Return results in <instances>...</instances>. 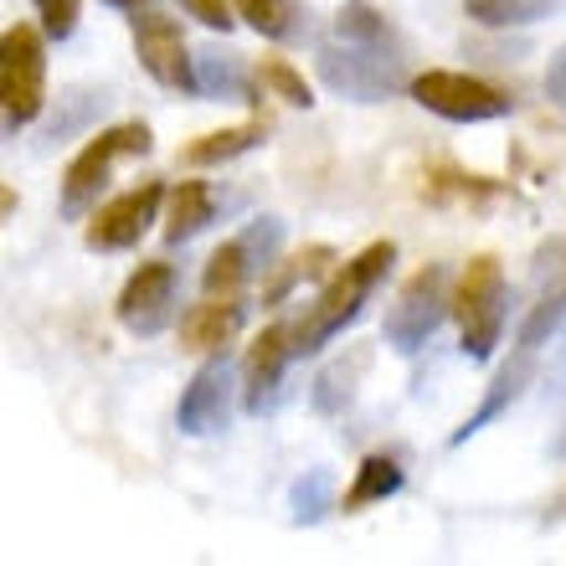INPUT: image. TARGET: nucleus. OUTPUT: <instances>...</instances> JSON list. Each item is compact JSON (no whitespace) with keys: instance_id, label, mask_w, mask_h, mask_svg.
<instances>
[{"instance_id":"a878e982","label":"nucleus","mask_w":566,"mask_h":566,"mask_svg":"<svg viewBox=\"0 0 566 566\" xmlns=\"http://www.w3.org/2000/svg\"><path fill=\"white\" fill-rule=\"evenodd\" d=\"M325 263H335V253L329 248H310V253H298V258H289V269L279 273V279L269 283V304H283V298L294 294V283H304V279H314V273L325 269Z\"/></svg>"},{"instance_id":"c756f323","label":"nucleus","mask_w":566,"mask_h":566,"mask_svg":"<svg viewBox=\"0 0 566 566\" xmlns=\"http://www.w3.org/2000/svg\"><path fill=\"white\" fill-rule=\"evenodd\" d=\"M180 11L196 15L207 31H232V11H227V0H180Z\"/></svg>"},{"instance_id":"423d86ee","label":"nucleus","mask_w":566,"mask_h":566,"mask_svg":"<svg viewBox=\"0 0 566 566\" xmlns=\"http://www.w3.org/2000/svg\"><path fill=\"white\" fill-rule=\"evenodd\" d=\"M407 93L418 98L428 114L448 124H490V119H505L510 108V93H500L494 83L484 77H469V73H453V67H428L407 83Z\"/></svg>"},{"instance_id":"0eeeda50","label":"nucleus","mask_w":566,"mask_h":566,"mask_svg":"<svg viewBox=\"0 0 566 566\" xmlns=\"http://www.w3.org/2000/svg\"><path fill=\"white\" fill-rule=\"evenodd\" d=\"M319 77L340 98L356 104H381L387 93L402 88V52H381V46H319Z\"/></svg>"},{"instance_id":"2eb2a0df","label":"nucleus","mask_w":566,"mask_h":566,"mask_svg":"<svg viewBox=\"0 0 566 566\" xmlns=\"http://www.w3.org/2000/svg\"><path fill=\"white\" fill-rule=\"evenodd\" d=\"M165 242H191L196 232H207L217 222V201H211L207 180H180L176 191L165 196Z\"/></svg>"},{"instance_id":"cd10ccee","label":"nucleus","mask_w":566,"mask_h":566,"mask_svg":"<svg viewBox=\"0 0 566 566\" xmlns=\"http://www.w3.org/2000/svg\"><path fill=\"white\" fill-rule=\"evenodd\" d=\"M36 15H42V31L52 42H67L77 31V0H31Z\"/></svg>"},{"instance_id":"b1692460","label":"nucleus","mask_w":566,"mask_h":566,"mask_svg":"<svg viewBox=\"0 0 566 566\" xmlns=\"http://www.w3.org/2000/svg\"><path fill=\"white\" fill-rule=\"evenodd\" d=\"M289 510H294V525H319L329 510H335V479H329L325 469H310L304 479H294Z\"/></svg>"},{"instance_id":"473e14b6","label":"nucleus","mask_w":566,"mask_h":566,"mask_svg":"<svg viewBox=\"0 0 566 566\" xmlns=\"http://www.w3.org/2000/svg\"><path fill=\"white\" fill-rule=\"evenodd\" d=\"M556 453H566V432H562V438H556Z\"/></svg>"},{"instance_id":"412c9836","label":"nucleus","mask_w":566,"mask_h":566,"mask_svg":"<svg viewBox=\"0 0 566 566\" xmlns=\"http://www.w3.org/2000/svg\"><path fill=\"white\" fill-rule=\"evenodd\" d=\"M238 15L269 42H294L304 31V11L294 0H238Z\"/></svg>"},{"instance_id":"6ab92c4d","label":"nucleus","mask_w":566,"mask_h":566,"mask_svg":"<svg viewBox=\"0 0 566 566\" xmlns=\"http://www.w3.org/2000/svg\"><path fill=\"white\" fill-rule=\"evenodd\" d=\"M335 36L340 42H360V46H381V52H402L391 21L376 6H366V0H345L340 11H335Z\"/></svg>"},{"instance_id":"f8f14e48","label":"nucleus","mask_w":566,"mask_h":566,"mask_svg":"<svg viewBox=\"0 0 566 566\" xmlns=\"http://www.w3.org/2000/svg\"><path fill=\"white\" fill-rule=\"evenodd\" d=\"M289 360H294V345H289V325H269L263 335L253 340L248 360H242V407L263 418L273 412L279 402V387H283V371H289Z\"/></svg>"},{"instance_id":"f3484780","label":"nucleus","mask_w":566,"mask_h":566,"mask_svg":"<svg viewBox=\"0 0 566 566\" xmlns=\"http://www.w3.org/2000/svg\"><path fill=\"white\" fill-rule=\"evenodd\" d=\"M391 494H402V463L387 459V453H371V459H360L356 479L345 490V515H356L366 505H381Z\"/></svg>"},{"instance_id":"393cba45","label":"nucleus","mask_w":566,"mask_h":566,"mask_svg":"<svg viewBox=\"0 0 566 566\" xmlns=\"http://www.w3.org/2000/svg\"><path fill=\"white\" fill-rule=\"evenodd\" d=\"M562 325H566V283H546V294H541L536 304H531V314H525L521 345L525 350H541Z\"/></svg>"},{"instance_id":"5701e85b","label":"nucleus","mask_w":566,"mask_h":566,"mask_svg":"<svg viewBox=\"0 0 566 566\" xmlns=\"http://www.w3.org/2000/svg\"><path fill=\"white\" fill-rule=\"evenodd\" d=\"M360 371H366V350H356L350 360H335V366L314 381V412H325V418L345 412V407H350V397H356V376Z\"/></svg>"},{"instance_id":"bb28decb","label":"nucleus","mask_w":566,"mask_h":566,"mask_svg":"<svg viewBox=\"0 0 566 566\" xmlns=\"http://www.w3.org/2000/svg\"><path fill=\"white\" fill-rule=\"evenodd\" d=\"M263 88H273L283 98V104H294V108H314V88L304 83V73L298 67H289V62H263Z\"/></svg>"},{"instance_id":"7c9ffc66","label":"nucleus","mask_w":566,"mask_h":566,"mask_svg":"<svg viewBox=\"0 0 566 566\" xmlns=\"http://www.w3.org/2000/svg\"><path fill=\"white\" fill-rule=\"evenodd\" d=\"M546 93H552V104L566 108V46L552 57V67H546Z\"/></svg>"},{"instance_id":"2f4dec72","label":"nucleus","mask_w":566,"mask_h":566,"mask_svg":"<svg viewBox=\"0 0 566 566\" xmlns=\"http://www.w3.org/2000/svg\"><path fill=\"white\" fill-rule=\"evenodd\" d=\"M104 6H114V11H139L145 0H104Z\"/></svg>"},{"instance_id":"4be33fe9","label":"nucleus","mask_w":566,"mask_h":566,"mask_svg":"<svg viewBox=\"0 0 566 566\" xmlns=\"http://www.w3.org/2000/svg\"><path fill=\"white\" fill-rule=\"evenodd\" d=\"M263 145V124H238V129H217V135H201L196 145H186V165H227L248 155V149Z\"/></svg>"},{"instance_id":"7ed1b4c3","label":"nucleus","mask_w":566,"mask_h":566,"mask_svg":"<svg viewBox=\"0 0 566 566\" xmlns=\"http://www.w3.org/2000/svg\"><path fill=\"white\" fill-rule=\"evenodd\" d=\"M46 104V42L36 27H6L0 36V108H6V135L27 129Z\"/></svg>"},{"instance_id":"a211bd4d","label":"nucleus","mask_w":566,"mask_h":566,"mask_svg":"<svg viewBox=\"0 0 566 566\" xmlns=\"http://www.w3.org/2000/svg\"><path fill=\"white\" fill-rule=\"evenodd\" d=\"M562 6L566 0H463V15L490 31H510V27H536Z\"/></svg>"},{"instance_id":"4468645a","label":"nucleus","mask_w":566,"mask_h":566,"mask_svg":"<svg viewBox=\"0 0 566 566\" xmlns=\"http://www.w3.org/2000/svg\"><path fill=\"white\" fill-rule=\"evenodd\" d=\"M531 356H536V350H525V345H521V356H515V360H510V366H505V371L494 376V381H490V391H484V402H479L474 412L463 418V428L453 432L448 443H453V448H463V443H469V438H474V432H484V428H490L494 418H505V407L515 402V397H521L525 387H531Z\"/></svg>"},{"instance_id":"ddd939ff","label":"nucleus","mask_w":566,"mask_h":566,"mask_svg":"<svg viewBox=\"0 0 566 566\" xmlns=\"http://www.w3.org/2000/svg\"><path fill=\"white\" fill-rule=\"evenodd\" d=\"M242 319H248V310L238 304V294H207L201 304H191V310L180 314V350L217 356L242 329Z\"/></svg>"},{"instance_id":"f257e3e1","label":"nucleus","mask_w":566,"mask_h":566,"mask_svg":"<svg viewBox=\"0 0 566 566\" xmlns=\"http://www.w3.org/2000/svg\"><path fill=\"white\" fill-rule=\"evenodd\" d=\"M397 263V242H371V248H360L350 263H345L335 279L319 289V298L310 304V314L289 325V345H294V360L298 356H314L325 340H335L350 319H360L366 310V298L376 294V283L391 273Z\"/></svg>"},{"instance_id":"1a4fd4ad","label":"nucleus","mask_w":566,"mask_h":566,"mask_svg":"<svg viewBox=\"0 0 566 566\" xmlns=\"http://www.w3.org/2000/svg\"><path fill=\"white\" fill-rule=\"evenodd\" d=\"M135 52L155 83L180 93H196V57L186 52V36L165 11H145L135 15Z\"/></svg>"},{"instance_id":"f03ea898","label":"nucleus","mask_w":566,"mask_h":566,"mask_svg":"<svg viewBox=\"0 0 566 566\" xmlns=\"http://www.w3.org/2000/svg\"><path fill=\"white\" fill-rule=\"evenodd\" d=\"M453 314H459L463 329V356L469 360H490L500 335H505V269L494 253L469 258V269L459 279V294H453Z\"/></svg>"},{"instance_id":"aec40b11","label":"nucleus","mask_w":566,"mask_h":566,"mask_svg":"<svg viewBox=\"0 0 566 566\" xmlns=\"http://www.w3.org/2000/svg\"><path fill=\"white\" fill-rule=\"evenodd\" d=\"M253 273H258V263H253V253H248V242L232 238L207 258L201 289H207V294H242V283L253 279Z\"/></svg>"},{"instance_id":"20e7f679","label":"nucleus","mask_w":566,"mask_h":566,"mask_svg":"<svg viewBox=\"0 0 566 566\" xmlns=\"http://www.w3.org/2000/svg\"><path fill=\"white\" fill-rule=\"evenodd\" d=\"M124 155H149V124H119V129H104V135H93L77 149L67 176H62V217H83L88 207H98L108 170Z\"/></svg>"},{"instance_id":"6e6552de","label":"nucleus","mask_w":566,"mask_h":566,"mask_svg":"<svg viewBox=\"0 0 566 566\" xmlns=\"http://www.w3.org/2000/svg\"><path fill=\"white\" fill-rule=\"evenodd\" d=\"M165 186L160 180H145L135 191L114 196L108 207L93 211L88 222V248L93 253H124V248H135L139 238L149 232V222H160V201H165Z\"/></svg>"},{"instance_id":"dca6fc26","label":"nucleus","mask_w":566,"mask_h":566,"mask_svg":"<svg viewBox=\"0 0 566 566\" xmlns=\"http://www.w3.org/2000/svg\"><path fill=\"white\" fill-rule=\"evenodd\" d=\"M196 93L201 98H242V104H253V83L242 73V62L232 52H196Z\"/></svg>"},{"instance_id":"9d476101","label":"nucleus","mask_w":566,"mask_h":566,"mask_svg":"<svg viewBox=\"0 0 566 566\" xmlns=\"http://www.w3.org/2000/svg\"><path fill=\"white\" fill-rule=\"evenodd\" d=\"M227 418H232V360H227V350H217L180 391L176 428L186 438H211L227 428Z\"/></svg>"},{"instance_id":"9b49d317","label":"nucleus","mask_w":566,"mask_h":566,"mask_svg":"<svg viewBox=\"0 0 566 566\" xmlns=\"http://www.w3.org/2000/svg\"><path fill=\"white\" fill-rule=\"evenodd\" d=\"M124 329H135V335H160L170 325V314H176V269L155 258V263H139L129 273V283L119 289V304H114Z\"/></svg>"},{"instance_id":"c85d7f7f","label":"nucleus","mask_w":566,"mask_h":566,"mask_svg":"<svg viewBox=\"0 0 566 566\" xmlns=\"http://www.w3.org/2000/svg\"><path fill=\"white\" fill-rule=\"evenodd\" d=\"M242 242H248V253H253L258 269H269L273 253H279L283 242V222H273V217H263V222H253L248 232H242Z\"/></svg>"},{"instance_id":"39448f33","label":"nucleus","mask_w":566,"mask_h":566,"mask_svg":"<svg viewBox=\"0 0 566 566\" xmlns=\"http://www.w3.org/2000/svg\"><path fill=\"white\" fill-rule=\"evenodd\" d=\"M448 314H453V298H448V269L443 263H428L412 279L402 283L397 304L387 310V345L397 356H418L422 345L438 335Z\"/></svg>"}]
</instances>
